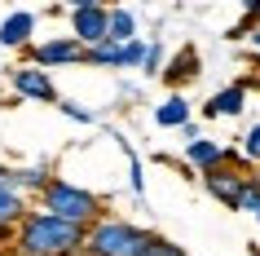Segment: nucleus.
Returning a JSON list of instances; mask_svg holds the SVG:
<instances>
[{"instance_id": "2eb2a0df", "label": "nucleus", "mask_w": 260, "mask_h": 256, "mask_svg": "<svg viewBox=\"0 0 260 256\" xmlns=\"http://www.w3.org/2000/svg\"><path fill=\"white\" fill-rule=\"evenodd\" d=\"M53 181V173H49V163H40V168H18V190L27 194V190H36V194H44V186Z\"/></svg>"}, {"instance_id": "dca6fc26", "label": "nucleus", "mask_w": 260, "mask_h": 256, "mask_svg": "<svg viewBox=\"0 0 260 256\" xmlns=\"http://www.w3.org/2000/svg\"><path fill=\"white\" fill-rule=\"evenodd\" d=\"M146 49H150V40H128V44H119V67L123 71H141V62H146Z\"/></svg>"}, {"instance_id": "6ab92c4d", "label": "nucleus", "mask_w": 260, "mask_h": 256, "mask_svg": "<svg viewBox=\"0 0 260 256\" xmlns=\"http://www.w3.org/2000/svg\"><path fill=\"white\" fill-rule=\"evenodd\" d=\"M57 110H62V115H67V120H75V124H93L97 115L88 106H80V102H71V97H62V102H57Z\"/></svg>"}, {"instance_id": "bb28decb", "label": "nucleus", "mask_w": 260, "mask_h": 256, "mask_svg": "<svg viewBox=\"0 0 260 256\" xmlns=\"http://www.w3.org/2000/svg\"><path fill=\"white\" fill-rule=\"evenodd\" d=\"M256 221H260V208H256Z\"/></svg>"}, {"instance_id": "f3484780", "label": "nucleus", "mask_w": 260, "mask_h": 256, "mask_svg": "<svg viewBox=\"0 0 260 256\" xmlns=\"http://www.w3.org/2000/svg\"><path fill=\"white\" fill-rule=\"evenodd\" d=\"M84 62L88 67H110V71H119V44H97V49H84Z\"/></svg>"}, {"instance_id": "b1692460", "label": "nucleus", "mask_w": 260, "mask_h": 256, "mask_svg": "<svg viewBox=\"0 0 260 256\" xmlns=\"http://www.w3.org/2000/svg\"><path fill=\"white\" fill-rule=\"evenodd\" d=\"M247 22H260V0H247Z\"/></svg>"}, {"instance_id": "4be33fe9", "label": "nucleus", "mask_w": 260, "mask_h": 256, "mask_svg": "<svg viewBox=\"0 0 260 256\" xmlns=\"http://www.w3.org/2000/svg\"><path fill=\"white\" fill-rule=\"evenodd\" d=\"M256 208H260V177H251L247 181V194H243V212L256 216Z\"/></svg>"}, {"instance_id": "0eeeda50", "label": "nucleus", "mask_w": 260, "mask_h": 256, "mask_svg": "<svg viewBox=\"0 0 260 256\" xmlns=\"http://www.w3.org/2000/svg\"><path fill=\"white\" fill-rule=\"evenodd\" d=\"M27 62L40 71H53V67H75L84 62V44L71 40V36H53V40H40L27 49Z\"/></svg>"}, {"instance_id": "1a4fd4ad", "label": "nucleus", "mask_w": 260, "mask_h": 256, "mask_svg": "<svg viewBox=\"0 0 260 256\" xmlns=\"http://www.w3.org/2000/svg\"><path fill=\"white\" fill-rule=\"evenodd\" d=\"M194 75H199V49L185 44V49H177L172 62H164V75H159V80H164L168 89H181V84H190Z\"/></svg>"}, {"instance_id": "6e6552de", "label": "nucleus", "mask_w": 260, "mask_h": 256, "mask_svg": "<svg viewBox=\"0 0 260 256\" xmlns=\"http://www.w3.org/2000/svg\"><path fill=\"white\" fill-rule=\"evenodd\" d=\"M225 155H230V146L199 137V141H185V155H181V159L190 163V168H199V173H212V168H220V163H225Z\"/></svg>"}, {"instance_id": "a211bd4d", "label": "nucleus", "mask_w": 260, "mask_h": 256, "mask_svg": "<svg viewBox=\"0 0 260 256\" xmlns=\"http://www.w3.org/2000/svg\"><path fill=\"white\" fill-rule=\"evenodd\" d=\"M243 159L251 163V168H260V124H251L243 137Z\"/></svg>"}, {"instance_id": "39448f33", "label": "nucleus", "mask_w": 260, "mask_h": 256, "mask_svg": "<svg viewBox=\"0 0 260 256\" xmlns=\"http://www.w3.org/2000/svg\"><path fill=\"white\" fill-rule=\"evenodd\" d=\"M247 181H251V173H247V168H230V163H220V168L203 173V190H207L216 203H225L230 212H243Z\"/></svg>"}, {"instance_id": "5701e85b", "label": "nucleus", "mask_w": 260, "mask_h": 256, "mask_svg": "<svg viewBox=\"0 0 260 256\" xmlns=\"http://www.w3.org/2000/svg\"><path fill=\"white\" fill-rule=\"evenodd\" d=\"M247 40H251V49L260 53V22H251V27H247Z\"/></svg>"}, {"instance_id": "9d476101", "label": "nucleus", "mask_w": 260, "mask_h": 256, "mask_svg": "<svg viewBox=\"0 0 260 256\" xmlns=\"http://www.w3.org/2000/svg\"><path fill=\"white\" fill-rule=\"evenodd\" d=\"M31 31H36V14L18 9V14H9L0 22V44L5 49H31Z\"/></svg>"}, {"instance_id": "f257e3e1", "label": "nucleus", "mask_w": 260, "mask_h": 256, "mask_svg": "<svg viewBox=\"0 0 260 256\" xmlns=\"http://www.w3.org/2000/svg\"><path fill=\"white\" fill-rule=\"evenodd\" d=\"M84 239H88L84 225H71L44 208H31L22 225L14 230V256H71L75 247H84Z\"/></svg>"}, {"instance_id": "f8f14e48", "label": "nucleus", "mask_w": 260, "mask_h": 256, "mask_svg": "<svg viewBox=\"0 0 260 256\" xmlns=\"http://www.w3.org/2000/svg\"><path fill=\"white\" fill-rule=\"evenodd\" d=\"M243 110H247V84H230V89L207 97L203 115L207 120H220V115H243Z\"/></svg>"}, {"instance_id": "ddd939ff", "label": "nucleus", "mask_w": 260, "mask_h": 256, "mask_svg": "<svg viewBox=\"0 0 260 256\" xmlns=\"http://www.w3.org/2000/svg\"><path fill=\"white\" fill-rule=\"evenodd\" d=\"M154 124H159V128H185V124H190V102L181 93H172L164 106L154 110Z\"/></svg>"}, {"instance_id": "aec40b11", "label": "nucleus", "mask_w": 260, "mask_h": 256, "mask_svg": "<svg viewBox=\"0 0 260 256\" xmlns=\"http://www.w3.org/2000/svg\"><path fill=\"white\" fill-rule=\"evenodd\" d=\"M141 256H190V252H185L181 243H172V239H159V234H154V243H150V247H146Z\"/></svg>"}, {"instance_id": "f03ea898", "label": "nucleus", "mask_w": 260, "mask_h": 256, "mask_svg": "<svg viewBox=\"0 0 260 256\" xmlns=\"http://www.w3.org/2000/svg\"><path fill=\"white\" fill-rule=\"evenodd\" d=\"M154 243V230H141L133 221H123V216H97L93 225H88V239L84 247L93 256H141L146 247Z\"/></svg>"}, {"instance_id": "9b49d317", "label": "nucleus", "mask_w": 260, "mask_h": 256, "mask_svg": "<svg viewBox=\"0 0 260 256\" xmlns=\"http://www.w3.org/2000/svg\"><path fill=\"white\" fill-rule=\"evenodd\" d=\"M27 194H14V190H0V243H14V230L22 225L27 216Z\"/></svg>"}, {"instance_id": "7ed1b4c3", "label": "nucleus", "mask_w": 260, "mask_h": 256, "mask_svg": "<svg viewBox=\"0 0 260 256\" xmlns=\"http://www.w3.org/2000/svg\"><path fill=\"white\" fill-rule=\"evenodd\" d=\"M40 208L53 212V216H62V221H71V225H84V230L93 225L97 216H106V208H102V199H97L93 190L75 186V181H67V177H53V181L44 186Z\"/></svg>"}, {"instance_id": "412c9836", "label": "nucleus", "mask_w": 260, "mask_h": 256, "mask_svg": "<svg viewBox=\"0 0 260 256\" xmlns=\"http://www.w3.org/2000/svg\"><path fill=\"white\" fill-rule=\"evenodd\" d=\"M141 71H146V75H164V44H159V40L146 49V62H141Z\"/></svg>"}, {"instance_id": "4468645a", "label": "nucleus", "mask_w": 260, "mask_h": 256, "mask_svg": "<svg viewBox=\"0 0 260 256\" xmlns=\"http://www.w3.org/2000/svg\"><path fill=\"white\" fill-rule=\"evenodd\" d=\"M128 40H137L133 9H110V44H128Z\"/></svg>"}, {"instance_id": "20e7f679", "label": "nucleus", "mask_w": 260, "mask_h": 256, "mask_svg": "<svg viewBox=\"0 0 260 256\" xmlns=\"http://www.w3.org/2000/svg\"><path fill=\"white\" fill-rule=\"evenodd\" d=\"M71 40H80L84 49H97V44L110 40V9L97 5V0H80L71 9Z\"/></svg>"}, {"instance_id": "423d86ee", "label": "nucleus", "mask_w": 260, "mask_h": 256, "mask_svg": "<svg viewBox=\"0 0 260 256\" xmlns=\"http://www.w3.org/2000/svg\"><path fill=\"white\" fill-rule=\"evenodd\" d=\"M9 84H14V97H22V102H44V106H57V102H62L53 75L40 71V67H31V62H22V67L9 71Z\"/></svg>"}, {"instance_id": "393cba45", "label": "nucleus", "mask_w": 260, "mask_h": 256, "mask_svg": "<svg viewBox=\"0 0 260 256\" xmlns=\"http://www.w3.org/2000/svg\"><path fill=\"white\" fill-rule=\"evenodd\" d=\"M71 256H93V252H88V247H75V252H71Z\"/></svg>"}, {"instance_id": "a878e982", "label": "nucleus", "mask_w": 260, "mask_h": 256, "mask_svg": "<svg viewBox=\"0 0 260 256\" xmlns=\"http://www.w3.org/2000/svg\"><path fill=\"white\" fill-rule=\"evenodd\" d=\"M251 252H256V256H260V247H251Z\"/></svg>"}]
</instances>
